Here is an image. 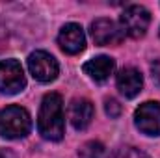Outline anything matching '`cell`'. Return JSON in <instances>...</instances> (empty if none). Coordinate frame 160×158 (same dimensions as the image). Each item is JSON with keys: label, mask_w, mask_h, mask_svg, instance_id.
Masks as SVG:
<instances>
[{"label": "cell", "mask_w": 160, "mask_h": 158, "mask_svg": "<svg viewBox=\"0 0 160 158\" xmlns=\"http://www.w3.org/2000/svg\"><path fill=\"white\" fill-rule=\"evenodd\" d=\"M38 128L39 134L45 140L50 141H60L63 138V102L58 93H47L43 97L39 108V117H38Z\"/></svg>", "instance_id": "6da1fadb"}, {"label": "cell", "mask_w": 160, "mask_h": 158, "mask_svg": "<svg viewBox=\"0 0 160 158\" xmlns=\"http://www.w3.org/2000/svg\"><path fill=\"white\" fill-rule=\"evenodd\" d=\"M32 128L30 114L21 106H8L0 112V136L8 140L24 138Z\"/></svg>", "instance_id": "7a4b0ae2"}, {"label": "cell", "mask_w": 160, "mask_h": 158, "mask_svg": "<svg viewBox=\"0 0 160 158\" xmlns=\"http://www.w3.org/2000/svg\"><path fill=\"white\" fill-rule=\"evenodd\" d=\"M26 86V78L22 67L17 60H0V91L13 95L22 91Z\"/></svg>", "instance_id": "3957f363"}, {"label": "cell", "mask_w": 160, "mask_h": 158, "mask_svg": "<svg viewBox=\"0 0 160 158\" xmlns=\"http://www.w3.org/2000/svg\"><path fill=\"white\" fill-rule=\"evenodd\" d=\"M28 69H30L32 77L39 82H52L58 77V71H60L56 58L45 50H36L30 54Z\"/></svg>", "instance_id": "277c9868"}, {"label": "cell", "mask_w": 160, "mask_h": 158, "mask_svg": "<svg viewBox=\"0 0 160 158\" xmlns=\"http://www.w3.org/2000/svg\"><path fill=\"white\" fill-rule=\"evenodd\" d=\"M151 22V15L142 6H128L121 13V26L130 37H142L145 36Z\"/></svg>", "instance_id": "5b68a950"}, {"label": "cell", "mask_w": 160, "mask_h": 158, "mask_svg": "<svg viewBox=\"0 0 160 158\" xmlns=\"http://www.w3.org/2000/svg\"><path fill=\"white\" fill-rule=\"evenodd\" d=\"M136 126L147 136H160V104L158 102H143L134 112Z\"/></svg>", "instance_id": "8992f818"}, {"label": "cell", "mask_w": 160, "mask_h": 158, "mask_svg": "<svg viewBox=\"0 0 160 158\" xmlns=\"http://www.w3.org/2000/svg\"><path fill=\"white\" fill-rule=\"evenodd\" d=\"M58 45L67 54H78V52H82L84 47H86V36H84L82 26L75 24V22L65 24L62 28L60 36H58Z\"/></svg>", "instance_id": "52a82bcc"}, {"label": "cell", "mask_w": 160, "mask_h": 158, "mask_svg": "<svg viewBox=\"0 0 160 158\" xmlns=\"http://www.w3.org/2000/svg\"><path fill=\"white\" fill-rule=\"evenodd\" d=\"M91 37L97 45L106 47V45H116L123 39V34L118 28V24L110 19H97L91 24Z\"/></svg>", "instance_id": "ba28073f"}, {"label": "cell", "mask_w": 160, "mask_h": 158, "mask_svg": "<svg viewBox=\"0 0 160 158\" xmlns=\"http://www.w3.org/2000/svg\"><path fill=\"white\" fill-rule=\"evenodd\" d=\"M142 87H143V77H142L140 71H136L132 67H127L118 75V89L127 99L136 97L142 91Z\"/></svg>", "instance_id": "9c48e42d"}, {"label": "cell", "mask_w": 160, "mask_h": 158, "mask_svg": "<svg viewBox=\"0 0 160 158\" xmlns=\"http://www.w3.org/2000/svg\"><path fill=\"white\" fill-rule=\"evenodd\" d=\"M93 119V104L88 99H75L69 106V121L77 130H84Z\"/></svg>", "instance_id": "30bf717a"}, {"label": "cell", "mask_w": 160, "mask_h": 158, "mask_svg": "<svg viewBox=\"0 0 160 158\" xmlns=\"http://www.w3.org/2000/svg\"><path fill=\"white\" fill-rule=\"evenodd\" d=\"M114 69H116V62L108 56H99V58H93L84 63V73L95 82L108 80L110 75L114 73Z\"/></svg>", "instance_id": "8fae6325"}, {"label": "cell", "mask_w": 160, "mask_h": 158, "mask_svg": "<svg viewBox=\"0 0 160 158\" xmlns=\"http://www.w3.org/2000/svg\"><path fill=\"white\" fill-rule=\"evenodd\" d=\"M104 147L101 141H88L78 149V158H102Z\"/></svg>", "instance_id": "7c38bea8"}, {"label": "cell", "mask_w": 160, "mask_h": 158, "mask_svg": "<svg viewBox=\"0 0 160 158\" xmlns=\"http://www.w3.org/2000/svg\"><path fill=\"white\" fill-rule=\"evenodd\" d=\"M110 158H149L145 153H142L140 149H134V147H123L118 149Z\"/></svg>", "instance_id": "4fadbf2b"}, {"label": "cell", "mask_w": 160, "mask_h": 158, "mask_svg": "<svg viewBox=\"0 0 160 158\" xmlns=\"http://www.w3.org/2000/svg\"><path fill=\"white\" fill-rule=\"evenodd\" d=\"M104 110H106V114L110 116V117H119L121 114V104L116 101V99H106V102H104Z\"/></svg>", "instance_id": "5bb4252c"}, {"label": "cell", "mask_w": 160, "mask_h": 158, "mask_svg": "<svg viewBox=\"0 0 160 158\" xmlns=\"http://www.w3.org/2000/svg\"><path fill=\"white\" fill-rule=\"evenodd\" d=\"M153 73H155L153 77L160 82V62H155V63H153Z\"/></svg>", "instance_id": "9a60e30c"}, {"label": "cell", "mask_w": 160, "mask_h": 158, "mask_svg": "<svg viewBox=\"0 0 160 158\" xmlns=\"http://www.w3.org/2000/svg\"><path fill=\"white\" fill-rule=\"evenodd\" d=\"M0 158H15L9 151H6V149H0Z\"/></svg>", "instance_id": "2e32d148"}]
</instances>
